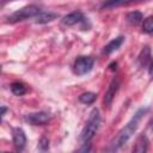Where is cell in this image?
Returning <instances> with one entry per match:
<instances>
[{"instance_id": "15", "label": "cell", "mask_w": 153, "mask_h": 153, "mask_svg": "<svg viewBox=\"0 0 153 153\" xmlns=\"http://www.w3.org/2000/svg\"><path fill=\"white\" fill-rule=\"evenodd\" d=\"M97 98V94L93 92H85L81 93L79 96V102H81L82 104H92Z\"/></svg>"}, {"instance_id": "19", "label": "cell", "mask_w": 153, "mask_h": 153, "mask_svg": "<svg viewBox=\"0 0 153 153\" xmlns=\"http://www.w3.org/2000/svg\"><path fill=\"white\" fill-rule=\"evenodd\" d=\"M6 111H7V108L6 106H0V122L2 120V116L6 114Z\"/></svg>"}, {"instance_id": "8", "label": "cell", "mask_w": 153, "mask_h": 153, "mask_svg": "<svg viewBox=\"0 0 153 153\" xmlns=\"http://www.w3.org/2000/svg\"><path fill=\"white\" fill-rule=\"evenodd\" d=\"M118 87H120V81H118L117 78H114V79L111 80L109 87H108V91H106L105 96H104V103H105V105L109 106V105L112 103V100H114V98H115V94H116L117 91H118Z\"/></svg>"}, {"instance_id": "6", "label": "cell", "mask_w": 153, "mask_h": 153, "mask_svg": "<svg viewBox=\"0 0 153 153\" xmlns=\"http://www.w3.org/2000/svg\"><path fill=\"white\" fill-rule=\"evenodd\" d=\"M82 22H85V17L80 11L71 12V13H68L67 16H65L62 18V24L66 25V26H73V25L80 24Z\"/></svg>"}, {"instance_id": "13", "label": "cell", "mask_w": 153, "mask_h": 153, "mask_svg": "<svg viewBox=\"0 0 153 153\" xmlns=\"http://www.w3.org/2000/svg\"><path fill=\"white\" fill-rule=\"evenodd\" d=\"M11 91L14 96H23L24 93H26V86L23 82H13L11 85Z\"/></svg>"}, {"instance_id": "9", "label": "cell", "mask_w": 153, "mask_h": 153, "mask_svg": "<svg viewBox=\"0 0 153 153\" xmlns=\"http://www.w3.org/2000/svg\"><path fill=\"white\" fill-rule=\"evenodd\" d=\"M139 63L141 67L146 68L148 67L149 69V74H151V67H152V55H151V48L149 47H145L140 55H139Z\"/></svg>"}, {"instance_id": "5", "label": "cell", "mask_w": 153, "mask_h": 153, "mask_svg": "<svg viewBox=\"0 0 153 153\" xmlns=\"http://www.w3.org/2000/svg\"><path fill=\"white\" fill-rule=\"evenodd\" d=\"M25 120L32 126H44L50 121V115L44 111L32 112V114L26 115Z\"/></svg>"}, {"instance_id": "2", "label": "cell", "mask_w": 153, "mask_h": 153, "mask_svg": "<svg viewBox=\"0 0 153 153\" xmlns=\"http://www.w3.org/2000/svg\"><path fill=\"white\" fill-rule=\"evenodd\" d=\"M99 126H100V115H99V111L97 109H93L90 114V117L84 127V129L81 130V134H80V141L82 143H88L93 136L96 135V133L98 131L99 129Z\"/></svg>"}, {"instance_id": "1", "label": "cell", "mask_w": 153, "mask_h": 153, "mask_svg": "<svg viewBox=\"0 0 153 153\" xmlns=\"http://www.w3.org/2000/svg\"><path fill=\"white\" fill-rule=\"evenodd\" d=\"M146 111H147V109H140L135 112V115L131 117V120L118 131L116 137L112 140V142L109 147V153H116L118 149H121L128 142V140L133 136V134L137 129L139 123H140L141 118L143 117V115L146 114Z\"/></svg>"}, {"instance_id": "12", "label": "cell", "mask_w": 153, "mask_h": 153, "mask_svg": "<svg viewBox=\"0 0 153 153\" xmlns=\"http://www.w3.org/2000/svg\"><path fill=\"white\" fill-rule=\"evenodd\" d=\"M123 41H124V37H122V36L114 38L112 41H110V42H109V43H108V44L104 47V49H103V53H104V54H106V55L111 54L112 51L117 50V49H118V48L122 45Z\"/></svg>"}, {"instance_id": "14", "label": "cell", "mask_w": 153, "mask_h": 153, "mask_svg": "<svg viewBox=\"0 0 153 153\" xmlns=\"http://www.w3.org/2000/svg\"><path fill=\"white\" fill-rule=\"evenodd\" d=\"M127 20L133 24V25H136L139 24L141 20H142V13L139 12V11H133V12H129L127 14Z\"/></svg>"}, {"instance_id": "11", "label": "cell", "mask_w": 153, "mask_h": 153, "mask_svg": "<svg viewBox=\"0 0 153 153\" xmlns=\"http://www.w3.org/2000/svg\"><path fill=\"white\" fill-rule=\"evenodd\" d=\"M59 17L57 13H54V12H43L41 11L36 17H35V22L37 24H45V23H49V22H53L54 19H56Z\"/></svg>"}, {"instance_id": "20", "label": "cell", "mask_w": 153, "mask_h": 153, "mask_svg": "<svg viewBox=\"0 0 153 153\" xmlns=\"http://www.w3.org/2000/svg\"><path fill=\"white\" fill-rule=\"evenodd\" d=\"M39 153H48V149H39Z\"/></svg>"}, {"instance_id": "10", "label": "cell", "mask_w": 153, "mask_h": 153, "mask_svg": "<svg viewBox=\"0 0 153 153\" xmlns=\"http://www.w3.org/2000/svg\"><path fill=\"white\" fill-rule=\"evenodd\" d=\"M148 145H149V141L147 139V136L145 134H141L136 142H135V146L131 151V153H147L148 151Z\"/></svg>"}, {"instance_id": "7", "label": "cell", "mask_w": 153, "mask_h": 153, "mask_svg": "<svg viewBox=\"0 0 153 153\" xmlns=\"http://www.w3.org/2000/svg\"><path fill=\"white\" fill-rule=\"evenodd\" d=\"M12 140L14 146L20 151L26 145V135L22 128H13L12 129Z\"/></svg>"}, {"instance_id": "3", "label": "cell", "mask_w": 153, "mask_h": 153, "mask_svg": "<svg viewBox=\"0 0 153 153\" xmlns=\"http://www.w3.org/2000/svg\"><path fill=\"white\" fill-rule=\"evenodd\" d=\"M41 11L42 10L37 5H27L25 7L17 10L16 12H13L8 17V23H18V22H23V20L30 19V18H35Z\"/></svg>"}, {"instance_id": "22", "label": "cell", "mask_w": 153, "mask_h": 153, "mask_svg": "<svg viewBox=\"0 0 153 153\" xmlns=\"http://www.w3.org/2000/svg\"><path fill=\"white\" fill-rule=\"evenodd\" d=\"M0 71H1V66H0Z\"/></svg>"}, {"instance_id": "21", "label": "cell", "mask_w": 153, "mask_h": 153, "mask_svg": "<svg viewBox=\"0 0 153 153\" xmlns=\"http://www.w3.org/2000/svg\"><path fill=\"white\" fill-rule=\"evenodd\" d=\"M0 153H8V152H0Z\"/></svg>"}, {"instance_id": "18", "label": "cell", "mask_w": 153, "mask_h": 153, "mask_svg": "<svg viewBox=\"0 0 153 153\" xmlns=\"http://www.w3.org/2000/svg\"><path fill=\"white\" fill-rule=\"evenodd\" d=\"M127 2H124V1H112V2H106V4H104L103 5V7H112V6H120V5H126Z\"/></svg>"}, {"instance_id": "16", "label": "cell", "mask_w": 153, "mask_h": 153, "mask_svg": "<svg viewBox=\"0 0 153 153\" xmlns=\"http://www.w3.org/2000/svg\"><path fill=\"white\" fill-rule=\"evenodd\" d=\"M142 29H143V31L147 32V33H151V32L153 31V18H152V17H147V18L143 20Z\"/></svg>"}, {"instance_id": "17", "label": "cell", "mask_w": 153, "mask_h": 153, "mask_svg": "<svg viewBox=\"0 0 153 153\" xmlns=\"http://www.w3.org/2000/svg\"><path fill=\"white\" fill-rule=\"evenodd\" d=\"M91 151V145L90 143H82V146L80 148H78L74 153H90Z\"/></svg>"}, {"instance_id": "4", "label": "cell", "mask_w": 153, "mask_h": 153, "mask_svg": "<svg viewBox=\"0 0 153 153\" xmlns=\"http://www.w3.org/2000/svg\"><path fill=\"white\" fill-rule=\"evenodd\" d=\"M94 60L91 56H79L73 63V72L76 75L87 74L93 67Z\"/></svg>"}]
</instances>
